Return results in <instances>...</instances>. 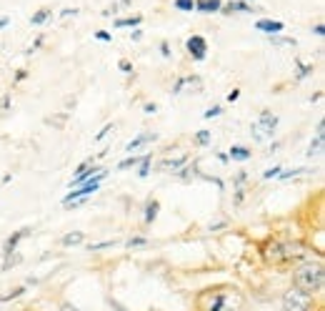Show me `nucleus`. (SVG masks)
<instances>
[{
	"mask_svg": "<svg viewBox=\"0 0 325 311\" xmlns=\"http://www.w3.org/2000/svg\"><path fill=\"white\" fill-rule=\"evenodd\" d=\"M103 178H105V171L100 168V171H98V173H95L90 181L80 184V186L75 188V191H70V193L63 198V206H68V209H70V206H73V209H75V206H80V203H83L88 196H93V193L100 188V181H103Z\"/></svg>",
	"mask_w": 325,
	"mask_h": 311,
	"instance_id": "4",
	"label": "nucleus"
},
{
	"mask_svg": "<svg viewBox=\"0 0 325 311\" xmlns=\"http://www.w3.org/2000/svg\"><path fill=\"white\" fill-rule=\"evenodd\" d=\"M250 156L253 153H250L245 146H233V148H230V158H233V161H248Z\"/></svg>",
	"mask_w": 325,
	"mask_h": 311,
	"instance_id": "12",
	"label": "nucleus"
},
{
	"mask_svg": "<svg viewBox=\"0 0 325 311\" xmlns=\"http://www.w3.org/2000/svg\"><path fill=\"white\" fill-rule=\"evenodd\" d=\"M255 28L258 31H263V33H268V35H278V33H283V23L280 20H270V18H263V20H258L255 23Z\"/></svg>",
	"mask_w": 325,
	"mask_h": 311,
	"instance_id": "10",
	"label": "nucleus"
},
{
	"mask_svg": "<svg viewBox=\"0 0 325 311\" xmlns=\"http://www.w3.org/2000/svg\"><path fill=\"white\" fill-rule=\"evenodd\" d=\"M175 8L183 10V13H190V10L195 8V3H193V0H175Z\"/></svg>",
	"mask_w": 325,
	"mask_h": 311,
	"instance_id": "19",
	"label": "nucleus"
},
{
	"mask_svg": "<svg viewBox=\"0 0 325 311\" xmlns=\"http://www.w3.org/2000/svg\"><path fill=\"white\" fill-rule=\"evenodd\" d=\"M220 8H223L220 0H198L195 3V10H200V13H218Z\"/></svg>",
	"mask_w": 325,
	"mask_h": 311,
	"instance_id": "11",
	"label": "nucleus"
},
{
	"mask_svg": "<svg viewBox=\"0 0 325 311\" xmlns=\"http://www.w3.org/2000/svg\"><path fill=\"white\" fill-rule=\"evenodd\" d=\"M108 131H110V125H105V128H103V131H100V133L95 136V141H100V138H105V136H108Z\"/></svg>",
	"mask_w": 325,
	"mask_h": 311,
	"instance_id": "31",
	"label": "nucleus"
},
{
	"mask_svg": "<svg viewBox=\"0 0 325 311\" xmlns=\"http://www.w3.org/2000/svg\"><path fill=\"white\" fill-rule=\"evenodd\" d=\"M143 161V156H135V153H130L125 161H120L118 163V171H125V168H133V166H138Z\"/></svg>",
	"mask_w": 325,
	"mask_h": 311,
	"instance_id": "14",
	"label": "nucleus"
},
{
	"mask_svg": "<svg viewBox=\"0 0 325 311\" xmlns=\"http://www.w3.org/2000/svg\"><path fill=\"white\" fill-rule=\"evenodd\" d=\"M233 10H235V13H248V10H250V8H248V5H245V3H230V5H228V10H225V13H233Z\"/></svg>",
	"mask_w": 325,
	"mask_h": 311,
	"instance_id": "20",
	"label": "nucleus"
},
{
	"mask_svg": "<svg viewBox=\"0 0 325 311\" xmlns=\"http://www.w3.org/2000/svg\"><path fill=\"white\" fill-rule=\"evenodd\" d=\"M193 311H245V296L233 283H218L198 291Z\"/></svg>",
	"mask_w": 325,
	"mask_h": 311,
	"instance_id": "1",
	"label": "nucleus"
},
{
	"mask_svg": "<svg viewBox=\"0 0 325 311\" xmlns=\"http://www.w3.org/2000/svg\"><path fill=\"white\" fill-rule=\"evenodd\" d=\"M305 251L298 244H290V241H268V246L263 249V258L273 266H283V264H296L300 261Z\"/></svg>",
	"mask_w": 325,
	"mask_h": 311,
	"instance_id": "3",
	"label": "nucleus"
},
{
	"mask_svg": "<svg viewBox=\"0 0 325 311\" xmlns=\"http://www.w3.org/2000/svg\"><path fill=\"white\" fill-rule=\"evenodd\" d=\"M48 18H50V10H40V13H35V15L30 18V23H33V25H40V23H45Z\"/></svg>",
	"mask_w": 325,
	"mask_h": 311,
	"instance_id": "18",
	"label": "nucleus"
},
{
	"mask_svg": "<svg viewBox=\"0 0 325 311\" xmlns=\"http://www.w3.org/2000/svg\"><path fill=\"white\" fill-rule=\"evenodd\" d=\"M23 291H25V289H23V286H18V289H13L10 294H5V296H0V301H10V299H18V296H20Z\"/></svg>",
	"mask_w": 325,
	"mask_h": 311,
	"instance_id": "21",
	"label": "nucleus"
},
{
	"mask_svg": "<svg viewBox=\"0 0 325 311\" xmlns=\"http://www.w3.org/2000/svg\"><path fill=\"white\" fill-rule=\"evenodd\" d=\"M155 138H158L155 133H140V136H135V138H133V141H130V143L125 146V151H128V153H135V151H140L143 146L153 143Z\"/></svg>",
	"mask_w": 325,
	"mask_h": 311,
	"instance_id": "9",
	"label": "nucleus"
},
{
	"mask_svg": "<svg viewBox=\"0 0 325 311\" xmlns=\"http://www.w3.org/2000/svg\"><path fill=\"white\" fill-rule=\"evenodd\" d=\"M80 241H83V234H80V231L63 236V246H73V244H80Z\"/></svg>",
	"mask_w": 325,
	"mask_h": 311,
	"instance_id": "17",
	"label": "nucleus"
},
{
	"mask_svg": "<svg viewBox=\"0 0 325 311\" xmlns=\"http://www.w3.org/2000/svg\"><path fill=\"white\" fill-rule=\"evenodd\" d=\"M323 148H325V133H323V121L318 123V133H315V141L310 143L308 148V156L310 158H320L323 156Z\"/></svg>",
	"mask_w": 325,
	"mask_h": 311,
	"instance_id": "8",
	"label": "nucleus"
},
{
	"mask_svg": "<svg viewBox=\"0 0 325 311\" xmlns=\"http://www.w3.org/2000/svg\"><path fill=\"white\" fill-rule=\"evenodd\" d=\"M293 283L296 289L315 296V294H323V286H325V266L323 261H300L296 264L293 269Z\"/></svg>",
	"mask_w": 325,
	"mask_h": 311,
	"instance_id": "2",
	"label": "nucleus"
},
{
	"mask_svg": "<svg viewBox=\"0 0 325 311\" xmlns=\"http://www.w3.org/2000/svg\"><path fill=\"white\" fill-rule=\"evenodd\" d=\"M138 166H140V171H138V176H140V178H145V176H148V173H150V166H153V156H143V161H140Z\"/></svg>",
	"mask_w": 325,
	"mask_h": 311,
	"instance_id": "15",
	"label": "nucleus"
},
{
	"mask_svg": "<svg viewBox=\"0 0 325 311\" xmlns=\"http://www.w3.org/2000/svg\"><path fill=\"white\" fill-rule=\"evenodd\" d=\"M58 311H80L75 304H70V301H60V306H58Z\"/></svg>",
	"mask_w": 325,
	"mask_h": 311,
	"instance_id": "25",
	"label": "nucleus"
},
{
	"mask_svg": "<svg viewBox=\"0 0 325 311\" xmlns=\"http://www.w3.org/2000/svg\"><path fill=\"white\" fill-rule=\"evenodd\" d=\"M113 246V241H103V244H93L90 246V251H100V249H110Z\"/></svg>",
	"mask_w": 325,
	"mask_h": 311,
	"instance_id": "27",
	"label": "nucleus"
},
{
	"mask_svg": "<svg viewBox=\"0 0 325 311\" xmlns=\"http://www.w3.org/2000/svg\"><path fill=\"white\" fill-rule=\"evenodd\" d=\"M23 236H25V231H18L15 236H10V239L5 241V256H10V253L15 251V246H18V241H20Z\"/></svg>",
	"mask_w": 325,
	"mask_h": 311,
	"instance_id": "13",
	"label": "nucleus"
},
{
	"mask_svg": "<svg viewBox=\"0 0 325 311\" xmlns=\"http://www.w3.org/2000/svg\"><path fill=\"white\" fill-rule=\"evenodd\" d=\"M8 23H10V18H0V28H5Z\"/></svg>",
	"mask_w": 325,
	"mask_h": 311,
	"instance_id": "33",
	"label": "nucleus"
},
{
	"mask_svg": "<svg viewBox=\"0 0 325 311\" xmlns=\"http://www.w3.org/2000/svg\"><path fill=\"white\" fill-rule=\"evenodd\" d=\"M185 48H188V53H190L195 61H203V58H205V50H208V43H205V38L193 35V38H188Z\"/></svg>",
	"mask_w": 325,
	"mask_h": 311,
	"instance_id": "7",
	"label": "nucleus"
},
{
	"mask_svg": "<svg viewBox=\"0 0 325 311\" xmlns=\"http://www.w3.org/2000/svg\"><path fill=\"white\" fill-rule=\"evenodd\" d=\"M280 311H315V299L300 289H290L280 299Z\"/></svg>",
	"mask_w": 325,
	"mask_h": 311,
	"instance_id": "5",
	"label": "nucleus"
},
{
	"mask_svg": "<svg viewBox=\"0 0 325 311\" xmlns=\"http://www.w3.org/2000/svg\"><path fill=\"white\" fill-rule=\"evenodd\" d=\"M280 171H283L280 166H275V168H270V171H265V178H278V176H280Z\"/></svg>",
	"mask_w": 325,
	"mask_h": 311,
	"instance_id": "26",
	"label": "nucleus"
},
{
	"mask_svg": "<svg viewBox=\"0 0 325 311\" xmlns=\"http://www.w3.org/2000/svg\"><path fill=\"white\" fill-rule=\"evenodd\" d=\"M275 125H278V116L270 113V111H263V113L258 116V121L253 123V136H255V141H268V138H273Z\"/></svg>",
	"mask_w": 325,
	"mask_h": 311,
	"instance_id": "6",
	"label": "nucleus"
},
{
	"mask_svg": "<svg viewBox=\"0 0 325 311\" xmlns=\"http://www.w3.org/2000/svg\"><path fill=\"white\" fill-rule=\"evenodd\" d=\"M133 25H140V15H133V18L115 20V28H133Z\"/></svg>",
	"mask_w": 325,
	"mask_h": 311,
	"instance_id": "16",
	"label": "nucleus"
},
{
	"mask_svg": "<svg viewBox=\"0 0 325 311\" xmlns=\"http://www.w3.org/2000/svg\"><path fill=\"white\" fill-rule=\"evenodd\" d=\"M120 68H123L125 73H130V63H128V61H120Z\"/></svg>",
	"mask_w": 325,
	"mask_h": 311,
	"instance_id": "32",
	"label": "nucleus"
},
{
	"mask_svg": "<svg viewBox=\"0 0 325 311\" xmlns=\"http://www.w3.org/2000/svg\"><path fill=\"white\" fill-rule=\"evenodd\" d=\"M143 244H145V239H130V244H128V246L133 249V246H143Z\"/></svg>",
	"mask_w": 325,
	"mask_h": 311,
	"instance_id": "30",
	"label": "nucleus"
},
{
	"mask_svg": "<svg viewBox=\"0 0 325 311\" xmlns=\"http://www.w3.org/2000/svg\"><path fill=\"white\" fill-rule=\"evenodd\" d=\"M155 216H158V201H153V203H150V206H148V214H145V218H148V221H153Z\"/></svg>",
	"mask_w": 325,
	"mask_h": 311,
	"instance_id": "23",
	"label": "nucleus"
},
{
	"mask_svg": "<svg viewBox=\"0 0 325 311\" xmlns=\"http://www.w3.org/2000/svg\"><path fill=\"white\" fill-rule=\"evenodd\" d=\"M195 141H198L200 146H208V143H210V133H208V131H200V133L195 136Z\"/></svg>",
	"mask_w": 325,
	"mask_h": 311,
	"instance_id": "22",
	"label": "nucleus"
},
{
	"mask_svg": "<svg viewBox=\"0 0 325 311\" xmlns=\"http://www.w3.org/2000/svg\"><path fill=\"white\" fill-rule=\"evenodd\" d=\"M95 38H98V40H103V43H108V40H110V33H95Z\"/></svg>",
	"mask_w": 325,
	"mask_h": 311,
	"instance_id": "29",
	"label": "nucleus"
},
{
	"mask_svg": "<svg viewBox=\"0 0 325 311\" xmlns=\"http://www.w3.org/2000/svg\"><path fill=\"white\" fill-rule=\"evenodd\" d=\"M215 116H220V108H218V106H213V108L205 111V118H215Z\"/></svg>",
	"mask_w": 325,
	"mask_h": 311,
	"instance_id": "28",
	"label": "nucleus"
},
{
	"mask_svg": "<svg viewBox=\"0 0 325 311\" xmlns=\"http://www.w3.org/2000/svg\"><path fill=\"white\" fill-rule=\"evenodd\" d=\"M273 43H275V45H296L293 38H273Z\"/></svg>",
	"mask_w": 325,
	"mask_h": 311,
	"instance_id": "24",
	"label": "nucleus"
}]
</instances>
